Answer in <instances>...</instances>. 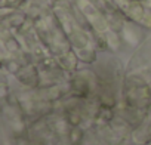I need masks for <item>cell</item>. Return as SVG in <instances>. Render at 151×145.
Returning <instances> with one entry per match:
<instances>
[{
    "mask_svg": "<svg viewBox=\"0 0 151 145\" xmlns=\"http://www.w3.org/2000/svg\"><path fill=\"white\" fill-rule=\"evenodd\" d=\"M129 2H133V3H141V2H144V0H129Z\"/></svg>",
    "mask_w": 151,
    "mask_h": 145,
    "instance_id": "cell-3",
    "label": "cell"
},
{
    "mask_svg": "<svg viewBox=\"0 0 151 145\" xmlns=\"http://www.w3.org/2000/svg\"><path fill=\"white\" fill-rule=\"evenodd\" d=\"M24 2L25 0H2V6L3 8H18Z\"/></svg>",
    "mask_w": 151,
    "mask_h": 145,
    "instance_id": "cell-2",
    "label": "cell"
},
{
    "mask_svg": "<svg viewBox=\"0 0 151 145\" xmlns=\"http://www.w3.org/2000/svg\"><path fill=\"white\" fill-rule=\"evenodd\" d=\"M126 12H127V15L132 18V19H135V21H142V18L145 17V9H144V6L141 5V3H133V2H130L127 6H126Z\"/></svg>",
    "mask_w": 151,
    "mask_h": 145,
    "instance_id": "cell-1",
    "label": "cell"
}]
</instances>
